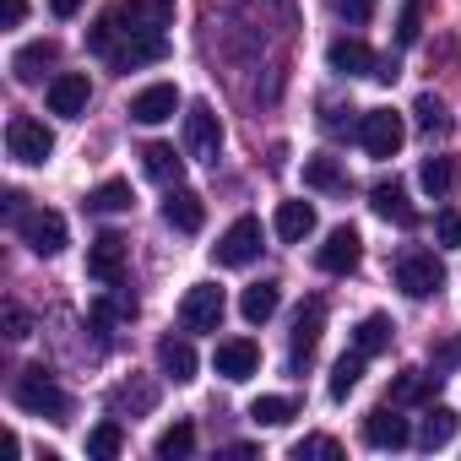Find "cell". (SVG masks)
<instances>
[{
  "label": "cell",
  "mask_w": 461,
  "mask_h": 461,
  "mask_svg": "<svg viewBox=\"0 0 461 461\" xmlns=\"http://www.w3.org/2000/svg\"><path fill=\"white\" fill-rule=\"evenodd\" d=\"M87 50H93V55H109L120 71L168 60V39H163V33H125V28H114L109 17H98V28L87 33Z\"/></svg>",
  "instance_id": "6da1fadb"
},
{
  "label": "cell",
  "mask_w": 461,
  "mask_h": 461,
  "mask_svg": "<svg viewBox=\"0 0 461 461\" xmlns=\"http://www.w3.org/2000/svg\"><path fill=\"white\" fill-rule=\"evenodd\" d=\"M12 402L33 418H50V423H66L71 418V396L60 391V380L44 369V364H28L17 380H12Z\"/></svg>",
  "instance_id": "7a4b0ae2"
},
{
  "label": "cell",
  "mask_w": 461,
  "mask_h": 461,
  "mask_svg": "<svg viewBox=\"0 0 461 461\" xmlns=\"http://www.w3.org/2000/svg\"><path fill=\"white\" fill-rule=\"evenodd\" d=\"M396 288H402L407 299H434V294L445 288L439 256H434V250H402V256H396Z\"/></svg>",
  "instance_id": "3957f363"
},
{
  "label": "cell",
  "mask_w": 461,
  "mask_h": 461,
  "mask_svg": "<svg viewBox=\"0 0 461 461\" xmlns=\"http://www.w3.org/2000/svg\"><path fill=\"white\" fill-rule=\"evenodd\" d=\"M6 152H12L17 163H50L55 131H50L44 120H33V114H12V125H6Z\"/></svg>",
  "instance_id": "277c9868"
},
{
  "label": "cell",
  "mask_w": 461,
  "mask_h": 461,
  "mask_svg": "<svg viewBox=\"0 0 461 461\" xmlns=\"http://www.w3.org/2000/svg\"><path fill=\"white\" fill-rule=\"evenodd\" d=\"M17 234H23V245L33 256H60L66 250V217L50 212V206H28L23 222H17Z\"/></svg>",
  "instance_id": "5b68a950"
},
{
  "label": "cell",
  "mask_w": 461,
  "mask_h": 461,
  "mask_svg": "<svg viewBox=\"0 0 461 461\" xmlns=\"http://www.w3.org/2000/svg\"><path fill=\"white\" fill-rule=\"evenodd\" d=\"M358 141H364L369 158H396L402 141H407V125H402L396 109H369V114L358 120Z\"/></svg>",
  "instance_id": "8992f818"
},
{
  "label": "cell",
  "mask_w": 461,
  "mask_h": 461,
  "mask_svg": "<svg viewBox=\"0 0 461 461\" xmlns=\"http://www.w3.org/2000/svg\"><path fill=\"white\" fill-rule=\"evenodd\" d=\"M222 310H228L222 288L195 283V288H185V299H179V326H185V331H217V326H222Z\"/></svg>",
  "instance_id": "52a82bcc"
},
{
  "label": "cell",
  "mask_w": 461,
  "mask_h": 461,
  "mask_svg": "<svg viewBox=\"0 0 461 461\" xmlns=\"http://www.w3.org/2000/svg\"><path fill=\"white\" fill-rule=\"evenodd\" d=\"M109 23L125 33H163V28H174V0H120Z\"/></svg>",
  "instance_id": "ba28073f"
},
{
  "label": "cell",
  "mask_w": 461,
  "mask_h": 461,
  "mask_svg": "<svg viewBox=\"0 0 461 461\" xmlns=\"http://www.w3.org/2000/svg\"><path fill=\"white\" fill-rule=\"evenodd\" d=\"M217 267H250L261 256V217H240V222H228V234L212 245Z\"/></svg>",
  "instance_id": "9c48e42d"
},
{
  "label": "cell",
  "mask_w": 461,
  "mask_h": 461,
  "mask_svg": "<svg viewBox=\"0 0 461 461\" xmlns=\"http://www.w3.org/2000/svg\"><path fill=\"white\" fill-rule=\"evenodd\" d=\"M185 152L201 158V163H217V152H222V125H217L212 104H190V109H185Z\"/></svg>",
  "instance_id": "30bf717a"
},
{
  "label": "cell",
  "mask_w": 461,
  "mask_h": 461,
  "mask_svg": "<svg viewBox=\"0 0 461 461\" xmlns=\"http://www.w3.org/2000/svg\"><path fill=\"white\" fill-rule=\"evenodd\" d=\"M364 261V240H358V228H331V234H326V245L315 250V267L321 272H331V277H348L353 267Z\"/></svg>",
  "instance_id": "8fae6325"
},
{
  "label": "cell",
  "mask_w": 461,
  "mask_h": 461,
  "mask_svg": "<svg viewBox=\"0 0 461 461\" xmlns=\"http://www.w3.org/2000/svg\"><path fill=\"white\" fill-rule=\"evenodd\" d=\"M87 277L104 283V288H120L125 283V240L120 234H98L87 245Z\"/></svg>",
  "instance_id": "7c38bea8"
},
{
  "label": "cell",
  "mask_w": 461,
  "mask_h": 461,
  "mask_svg": "<svg viewBox=\"0 0 461 461\" xmlns=\"http://www.w3.org/2000/svg\"><path fill=\"white\" fill-rule=\"evenodd\" d=\"M212 369H217L222 380H250V375L261 369V348H256L250 337H228V342H217Z\"/></svg>",
  "instance_id": "4fadbf2b"
},
{
  "label": "cell",
  "mask_w": 461,
  "mask_h": 461,
  "mask_svg": "<svg viewBox=\"0 0 461 461\" xmlns=\"http://www.w3.org/2000/svg\"><path fill=\"white\" fill-rule=\"evenodd\" d=\"M87 98H93V82H87V71H60V77L50 82V114H60V120H77V114H87Z\"/></svg>",
  "instance_id": "5bb4252c"
},
{
  "label": "cell",
  "mask_w": 461,
  "mask_h": 461,
  "mask_svg": "<svg viewBox=\"0 0 461 461\" xmlns=\"http://www.w3.org/2000/svg\"><path fill=\"white\" fill-rule=\"evenodd\" d=\"M174 109H179V87L174 82H152V87H141L131 98V120L136 125H163V120H174Z\"/></svg>",
  "instance_id": "9a60e30c"
},
{
  "label": "cell",
  "mask_w": 461,
  "mask_h": 461,
  "mask_svg": "<svg viewBox=\"0 0 461 461\" xmlns=\"http://www.w3.org/2000/svg\"><path fill=\"white\" fill-rule=\"evenodd\" d=\"M364 439L375 450H402L412 439V429H407V418H396V402H385V407L364 412Z\"/></svg>",
  "instance_id": "2e32d148"
},
{
  "label": "cell",
  "mask_w": 461,
  "mask_h": 461,
  "mask_svg": "<svg viewBox=\"0 0 461 461\" xmlns=\"http://www.w3.org/2000/svg\"><path fill=\"white\" fill-rule=\"evenodd\" d=\"M375 50L364 44V39H337L331 50H326V66L337 71V77H375Z\"/></svg>",
  "instance_id": "e0dca14e"
},
{
  "label": "cell",
  "mask_w": 461,
  "mask_h": 461,
  "mask_svg": "<svg viewBox=\"0 0 461 461\" xmlns=\"http://www.w3.org/2000/svg\"><path fill=\"white\" fill-rule=\"evenodd\" d=\"M321 326H326V304H321V299H304L299 315H294V369L310 364V353H315V342H321Z\"/></svg>",
  "instance_id": "ac0fdd59"
},
{
  "label": "cell",
  "mask_w": 461,
  "mask_h": 461,
  "mask_svg": "<svg viewBox=\"0 0 461 461\" xmlns=\"http://www.w3.org/2000/svg\"><path fill=\"white\" fill-rule=\"evenodd\" d=\"M163 217L179 228V234H201V222H206V206H201V195H195V190H185V185H168Z\"/></svg>",
  "instance_id": "d6986e66"
},
{
  "label": "cell",
  "mask_w": 461,
  "mask_h": 461,
  "mask_svg": "<svg viewBox=\"0 0 461 461\" xmlns=\"http://www.w3.org/2000/svg\"><path fill=\"white\" fill-rule=\"evenodd\" d=\"M369 206H375L385 222H396V228H412V222H418V212H412V201H407V190H402L396 179H380V185L369 190Z\"/></svg>",
  "instance_id": "ffe728a7"
},
{
  "label": "cell",
  "mask_w": 461,
  "mask_h": 461,
  "mask_svg": "<svg viewBox=\"0 0 461 461\" xmlns=\"http://www.w3.org/2000/svg\"><path fill=\"white\" fill-rule=\"evenodd\" d=\"M158 369L174 380V385H190L195 380V348L185 337H163L158 342Z\"/></svg>",
  "instance_id": "44dd1931"
},
{
  "label": "cell",
  "mask_w": 461,
  "mask_h": 461,
  "mask_svg": "<svg viewBox=\"0 0 461 461\" xmlns=\"http://www.w3.org/2000/svg\"><path fill=\"white\" fill-rule=\"evenodd\" d=\"M315 234V206L310 201H283L277 206V240L283 245H304Z\"/></svg>",
  "instance_id": "7402d4cb"
},
{
  "label": "cell",
  "mask_w": 461,
  "mask_h": 461,
  "mask_svg": "<svg viewBox=\"0 0 461 461\" xmlns=\"http://www.w3.org/2000/svg\"><path fill=\"white\" fill-rule=\"evenodd\" d=\"M277 304H283V288H277V283H250V288L240 294V315H245L250 326H267V321L277 315Z\"/></svg>",
  "instance_id": "603a6c76"
},
{
  "label": "cell",
  "mask_w": 461,
  "mask_h": 461,
  "mask_svg": "<svg viewBox=\"0 0 461 461\" xmlns=\"http://www.w3.org/2000/svg\"><path fill=\"white\" fill-rule=\"evenodd\" d=\"M55 55H60V50H55L50 39H33V44H23V50L12 55V77H17V82H39L44 66H55Z\"/></svg>",
  "instance_id": "cb8c5ba5"
},
{
  "label": "cell",
  "mask_w": 461,
  "mask_h": 461,
  "mask_svg": "<svg viewBox=\"0 0 461 461\" xmlns=\"http://www.w3.org/2000/svg\"><path fill=\"white\" fill-rule=\"evenodd\" d=\"M456 423H461V418H456L450 407H429V412H423V423L412 429V439H418L423 450H439V445H450V439H456Z\"/></svg>",
  "instance_id": "d4e9b609"
},
{
  "label": "cell",
  "mask_w": 461,
  "mask_h": 461,
  "mask_svg": "<svg viewBox=\"0 0 461 461\" xmlns=\"http://www.w3.org/2000/svg\"><path fill=\"white\" fill-rule=\"evenodd\" d=\"M141 168H147L158 185H179V174H185V158H179L168 141H152V147H141Z\"/></svg>",
  "instance_id": "484cf974"
},
{
  "label": "cell",
  "mask_w": 461,
  "mask_h": 461,
  "mask_svg": "<svg viewBox=\"0 0 461 461\" xmlns=\"http://www.w3.org/2000/svg\"><path fill=\"white\" fill-rule=\"evenodd\" d=\"M152 407H158V385H147V380L109 391V412H114V418H125V412H152Z\"/></svg>",
  "instance_id": "4316f807"
},
{
  "label": "cell",
  "mask_w": 461,
  "mask_h": 461,
  "mask_svg": "<svg viewBox=\"0 0 461 461\" xmlns=\"http://www.w3.org/2000/svg\"><path fill=\"white\" fill-rule=\"evenodd\" d=\"M364 364H369V358H364L358 348H353V353H342V358L331 364V402H348V396L358 391V380H364Z\"/></svg>",
  "instance_id": "83f0119b"
},
{
  "label": "cell",
  "mask_w": 461,
  "mask_h": 461,
  "mask_svg": "<svg viewBox=\"0 0 461 461\" xmlns=\"http://www.w3.org/2000/svg\"><path fill=\"white\" fill-rule=\"evenodd\" d=\"M391 331H396V326H391L385 315H364V321H358V331H353V348H358L364 358H375V353H385V348H391Z\"/></svg>",
  "instance_id": "f1b7e54d"
},
{
  "label": "cell",
  "mask_w": 461,
  "mask_h": 461,
  "mask_svg": "<svg viewBox=\"0 0 461 461\" xmlns=\"http://www.w3.org/2000/svg\"><path fill=\"white\" fill-rule=\"evenodd\" d=\"M120 450H125V429H120L114 418H104L98 429H87V456H93V461H114Z\"/></svg>",
  "instance_id": "f546056e"
},
{
  "label": "cell",
  "mask_w": 461,
  "mask_h": 461,
  "mask_svg": "<svg viewBox=\"0 0 461 461\" xmlns=\"http://www.w3.org/2000/svg\"><path fill=\"white\" fill-rule=\"evenodd\" d=\"M418 185H423L429 195H450V190H456V158H423Z\"/></svg>",
  "instance_id": "4dcf8cb0"
},
{
  "label": "cell",
  "mask_w": 461,
  "mask_h": 461,
  "mask_svg": "<svg viewBox=\"0 0 461 461\" xmlns=\"http://www.w3.org/2000/svg\"><path fill=\"white\" fill-rule=\"evenodd\" d=\"M131 201H136V195H131V185H125V179H104V185L87 195V206H93V212H104V217L131 212Z\"/></svg>",
  "instance_id": "1f68e13d"
},
{
  "label": "cell",
  "mask_w": 461,
  "mask_h": 461,
  "mask_svg": "<svg viewBox=\"0 0 461 461\" xmlns=\"http://www.w3.org/2000/svg\"><path fill=\"white\" fill-rule=\"evenodd\" d=\"M294 412H299L294 396H256V402H250V418H256L261 429H277V423H288Z\"/></svg>",
  "instance_id": "d6a6232c"
},
{
  "label": "cell",
  "mask_w": 461,
  "mask_h": 461,
  "mask_svg": "<svg viewBox=\"0 0 461 461\" xmlns=\"http://www.w3.org/2000/svg\"><path fill=\"white\" fill-rule=\"evenodd\" d=\"M434 380H439V375L407 369V375H396V385H391V402H396V407H407V402H423V396L434 391Z\"/></svg>",
  "instance_id": "836d02e7"
},
{
  "label": "cell",
  "mask_w": 461,
  "mask_h": 461,
  "mask_svg": "<svg viewBox=\"0 0 461 461\" xmlns=\"http://www.w3.org/2000/svg\"><path fill=\"white\" fill-rule=\"evenodd\" d=\"M152 450H158V461H179V456H190V450H195V429H190V423H174V429H163V434H158V445H152Z\"/></svg>",
  "instance_id": "e575fe53"
},
{
  "label": "cell",
  "mask_w": 461,
  "mask_h": 461,
  "mask_svg": "<svg viewBox=\"0 0 461 461\" xmlns=\"http://www.w3.org/2000/svg\"><path fill=\"white\" fill-rule=\"evenodd\" d=\"M304 185H310V190H342L348 174L337 168V158H310V163H304Z\"/></svg>",
  "instance_id": "d590c367"
},
{
  "label": "cell",
  "mask_w": 461,
  "mask_h": 461,
  "mask_svg": "<svg viewBox=\"0 0 461 461\" xmlns=\"http://www.w3.org/2000/svg\"><path fill=\"white\" fill-rule=\"evenodd\" d=\"M412 114H418V131H429V136H439V131L450 125V114H445V104H439L434 93H423V98L412 104Z\"/></svg>",
  "instance_id": "8d00e7d4"
},
{
  "label": "cell",
  "mask_w": 461,
  "mask_h": 461,
  "mask_svg": "<svg viewBox=\"0 0 461 461\" xmlns=\"http://www.w3.org/2000/svg\"><path fill=\"white\" fill-rule=\"evenodd\" d=\"M310 456L337 461V456H342V445H337L331 434H304V439H294V461H310Z\"/></svg>",
  "instance_id": "74e56055"
},
{
  "label": "cell",
  "mask_w": 461,
  "mask_h": 461,
  "mask_svg": "<svg viewBox=\"0 0 461 461\" xmlns=\"http://www.w3.org/2000/svg\"><path fill=\"white\" fill-rule=\"evenodd\" d=\"M418 33H423V0H402V17H396V44L407 50V44H418Z\"/></svg>",
  "instance_id": "f35d334b"
},
{
  "label": "cell",
  "mask_w": 461,
  "mask_h": 461,
  "mask_svg": "<svg viewBox=\"0 0 461 461\" xmlns=\"http://www.w3.org/2000/svg\"><path fill=\"white\" fill-rule=\"evenodd\" d=\"M434 240L445 245V250H461V212H434Z\"/></svg>",
  "instance_id": "ab89813d"
},
{
  "label": "cell",
  "mask_w": 461,
  "mask_h": 461,
  "mask_svg": "<svg viewBox=\"0 0 461 461\" xmlns=\"http://www.w3.org/2000/svg\"><path fill=\"white\" fill-rule=\"evenodd\" d=\"M337 6V17L348 23V28H364L369 17H375V0H331Z\"/></svg>",
  "instance_id": "60d3db41"
},
{
  "label": "cell",
  "mask_w": 461,
  "mask_h": 461,
  "mask_svg": "<svg viewBox=\"0 0 461 461\" xmlns=\"http://www.w3.org/2000/svg\"><path fill=\"white\" fill-rule=\"evenodd\" d=\"M6 337H17V342L33 337V315H28L23 304H6Z\"/></svg>",
  "instance_id": "b9f144b4"
},
{
  "label": "cell",
  "mask_w": 461,
  "mask_h": 461,
  "mask_svg": "<svg viewBox=\"0 0 461 461\" xmlns=\"http://www.w3.org/2000/svg\"><path fill=\"white\" fill-rule=\"evenodd\" d=\"M456 364H461V337L434 342V375H439V369H456Z\"/></svg>",
  "instance_id": "7bdbcfd3"
},
{
  "label": "cell",
  "mask_w": 461,
  "mask_h": 461,
  "mask_svg": "<svg viewBox=\"0 0 461 461\" xmlns=\"http://www.w3.org/2000/svg\"><path fill=\"white\" fill-rule=\"evenodd\" d=\"M28 17V0H0V23H6V28H17Z\"/></svg>",
  "instance_id": "ee69618b"
},
{
  "label": "cell",
  "mask_w": 461,
  "mask_h": 461,
  "mask_svg": "<svg viewBox=\"0 0 461 461\" xmlns=\"http://www.w3.org/2000/svg\"><path fill=\"white\" fill-rule=\"evenodd\" d=\"M396 77H402V66H396L391 55H380V60H375V82H396Z\"/></svg>",
  "instance_id": "f6af8a7d"
},
{
  "label": "cell",
  "mask_w": 461,
  "mask_h": 461,
  "mask_svg": "<svg viewBox=\"0 0 461 461\" xmlns=\"http://www.w3.org/2000/svg\"><path fill=\"white\" fill-rule=\"evenodd\" d=\"M23 212H28V195H23V190H6V217L23 222Z\"/></svg>",
  "instance_id": "bcb514c9"
},
{
  "label": "cell",
  "mask_w": 461,
  "mask_h": 461,
  "mask_svg": "<svg viewBox=\"0 0 461 461\" xmlns=\"http://www.w3.org/2000/svg\"><path fill=\"white\" fill-rule=\"evenodd\" d=\"M50 12H55V17H60V23H71V17H77V12H82V0H50Z\"/></svg>",
  "instance_id": "7dc6e473"
}]
</instances>
